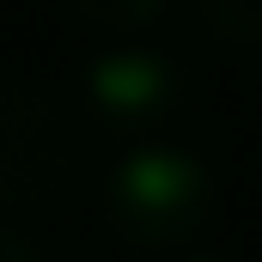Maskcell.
<instances>
[{"label": "cell", "mask_w": 262, "mask_h": 262, "mask_svg": "<svg viewBox=\"0 0 262 262\" xmlns=\"http://www.w3.org/2000/svg\"><path fill=\"white\" fill-rule=\"evenodd\" d=\"M207 207H213L207 165L171 140L128 146L104 177V220L116 226L122 244L146 250V256L189 244L207 226Z\"/></svg>", "instance_id": "cell-1"}, {"label": "cell", "mask_w": 262, "mask_h": 262, "mask_svg": "<svg viewBox=\"0 0 262 262\" xmlns=\"http://www.w3.org/2000/svg\"><path fill=\"white\" fill-rule=\"evenodd\" d=\"M73 12L104 25V31H140L165 12V0H73Z\"/></svg>", "instance_id": "cell-4"}, {"label": "cell", "mask_w": 262, "mask_h": 262, "mask_svg": "<svg viewBox=\"0 0 262 262\" xmlns=\"http://www.w3.org/2000/svg\"><path fill=\"white\" fill-rule=\"evenodd\" d=\"M73 165V134L61 110L12 92L0 98V207H43L61 195Z\"/></svg>", "instance_id": "cell-2"}, {"label": "cell", "mask_w": 262, "mask_h": 262, "mask_svg": "<svg viewBox=\"0 0 262 262\" xmlns=\"http://www.w3.org/2000/svg\"><path fill=\"white\" fill-rule=\"evenodd\" d=\"M0 262H49V256H43L31 238H18L12 226H0Z\"/></svg>", "instance_id": "cell-5"}, {"label": "cell", "mask_w": 262, "mask_h": 262, "mask_svg": "<svg viewBox=\"0 0 262 262\" xmlns=\"http://www.w3.org/2000/svg\"><path fill=\"white\" fill-rule=\"evenodd\" d=\"M92 110L116 128H146V122H165L183 98V73L165 49H140V43H116L104 55H92L79 73Z\"/></svg>", "instance_id": "cell-3"}]
</instances>
